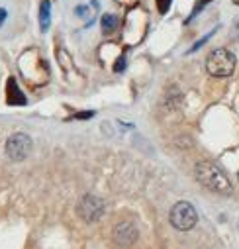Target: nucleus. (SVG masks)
<instances>
[{
    "label": "nucleus",
    "instance_id": "12",
    "mask_svg": "<svg viewBox=\"0 0 239 249\" xmlns=\"http://www.w3.org/2000/svg\"><path fill=\"white\" fill-rule=\"evenodd\" d=\"M171 2H172V0H157L159 12H161V14H167V12H169V8H171Z\"/></svg>",
    "mask_w": 239,
    "mask_h": 249
},
{
    "label": "nucleus",
    "instance_id": "1",
    "mask_svg": "<svg viewBox=\"0 0 239 249\" xmlns=\"http://www.w3.org/2000/svg\"><path fill=\"white\" fill-rule=\"evenodd\" d=\"M196 173V178L200 184H204L208 191L216 193V195H223V196H229L231 195V182L229 178L225 177V173L212 161H200L194 169Z\"/></svg>",
    "mask_w": 239,
    "mask_h": 249
},
{
    "label": "nucleus",
    "instance_id": "15",
    "mask_svg": "<svg viewBox=\"0 0 239 249\" xmlns=\"http://www.w3.org/2000/svg\"><path fill=\"white\" fill-rule=\"evenodd\" d=\"M233 4H235V6H239V0H233Z\"/></svg>",
    "mask_w": 239,
    "mask_h": 249
},
{
    "label": "nucleus",
    "instance_id": "9",
    "mask_svg": "<svg viewBox=\"0 0 239 249\" xmlns=\"http://www.w3.org/2000/svg\"><path fill=\"white\" fill-rule=\"evenodd\" d=\"M100 26H102V32H104V34H112V32L120 26V20H118V16H114V14H104L102 20H100Z\"/></svg>",
    "mask_w": 239,
    "mask_h": 249
},
{
    "label": "nucleus",
    "instance_id": "11",
    "mask_svg": "<svg viewBox=\"0 0 239 249\" xmlns=\"http://www.w3.org/2000/svg\"><path fill=\"white\" fill-rule=\"evenodd\" d=\"M214 32H216V30H212V32H210V34H206V36H204V37H202L200 41H196V43H194V45L190 47V51H188V53H194L196 49H200V47H202V45H204V43H206V41H208V39H210V37L214 36Z\"/></svg>",
    "mask_w": 239,
    "mask_h": 249
},
{
    "label": "nucleus",
    "instance_id": "8",
    "mask_svg": "<svg viewBox=\"0 0 239 249\" xmlns=\"http://www.w3.org/2000/svg\"><path fill=\"white\" fill-rule=\"evenodd\" d=\"M49 24H51V4L47 0H43L39 4V28H41V32H47Z\"/></svg>",
    "mask_w": 239,
    "mask_h": 249
},
{
    "label": "nucleus",
    "instance_id": "4",
    "mask_svg": "<svg viewBox=\"0 0 239 249\" xmlns=\"http://www.w3.org/2000/svg\"><path fill=\"white\" fill-rule=\"evenodd\" d=\"M6 157L10 161H24L30 153H32V138L28 134H12L8 140H6Z\"/></svg>",
    "mask_w": 239,
    "mask_h": 249
},
{
    "label": "nucleus",
    "instance_id": "14",
    "mask_svg": "<svg viewBox=\"0 0 239 249\" xmlns=\"http://www.w3.org/2000/svg\"><path fill=\"white\" fill-rule=\"evenodd\" d=\"M4 20H6V10H4V8H0V26L4 24Z\"/></svg>",
    "mask_w": 239,
    "mask_h": 249
},
{
    "label": "nucleus",
    "instance_id": "7",
    "mask_svg": "<svg viewBox=\"0 0 239 249\" xmlns=\"http://www.w3.org/2000/svg\"><path fill=\"white\" fill-rule=\"evenodd\" d=\"M6 98H8V104H26V96L22 94V90L18 89V83L14 79H8Z\"/></svg>",
    "mask_w": 239,
    "mask_h": 249
},
{
    "label": "nucleus",
    "instance_id": "6",
    "mask_svg": "<svg viewBox=\"0 0 239 249\" xmlns=\"http://www.w3.org/2000/svg\"><path fill=\"white\" fill-rule=\"evenodd\" d=\"M112 239L118 247H130L137 239V228L132 222H122L118 224L112 231Z\"/></svg>",
    "mask_w": 239,
    "mask_h": 249
},
{
    "label": "nucleus",
    "instance_id": "3",
    "mask_svg": "<svg viewBox=\"0 0 239 249\" xmlns=\"http://www.w3.org/2000/svg\"><path fill=\"white\" fill-rule=\"evenodd\" d=\"M169 220L172 224V228L181 230V231H188L196 226L198 222V212L196 208L190 204V202H176L172 208H171V214H169Z\"/></svg>",
    "mask_w": 239,
    "mask_h": 249
},
{
    "label": "nucleus",
    "instance_id": "13",
    "mask_svg": "<svg viewBox=\"0 0 239 249\" xmlns=\"http://www.w3.org/2000/svg\"><path fill=\"white\" fill-rule=\"evenodd\" d=\"M94 116V112H79V114H75V118H79V120H85V118H92Z\"/></svg>",
    "mask_w": 239,
    "mask_h": 249
},
{
    "label": "nucleus",
    "instance_id": "2",
    "mask_svg": "<svg viewBox=\"0 0 239 249\" xmlns=\"http://www.w3.org/2000/svg\"><path fill=\"white\" fill-rule=\"evenodd\" d=\"M237 65V59L229 49H214L206 59V69L212 77H229L233 75Z\"/></svg>",
    "mask_w": 239,
    "mask_h": 249
},
{
    "label": "nucleus",
    "instance_id": "5",
    "mask_svg": "<svg viewBox=\"0 0 239 249\" xmlns=\"http://www.w3.org/2000/svg\"><path fill=\"white\" fill-rule=\"evenodd\" d=\"M79 216L85 220V222H96L102 218L104 214V202L94 196V195H85L79 202Z\"/></svg>",
    "mask_w": 239,
    "mask_h": 249
},
{
    "label": "nucleus",
    "instance_id": "16",
    "mask_svg": "<svg viewBox=\"0 0 239 249\" xmlns=\"http://www.w3.org/2000/svg\"><path fill=\"white\" fill-rule=\"evenodd\" d=\"M237 178H239V175H237Z\"/></svg>",
    "mask_w": 239,
    "mask_h": 249
},
{
    "label": "nucleus",
    "instance_id": "10",
    "mask_svg": "<svg viewBox=\"0 0 239 249\" xmlns=\"http://www.w3.org/2000/svg\"><path fill=\"white\" fill-rule=\"evenodd\" d=\"M212 2V0H196V6H194V10H192V14H190V18H188V22L198 14V12H202L204 10V6H208Z\"/></svg>",
    "mask_w": 239,
    "mask_h": 249
}]
</instances>
